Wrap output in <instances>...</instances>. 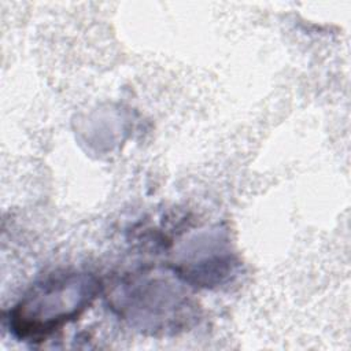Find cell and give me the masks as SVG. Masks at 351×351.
<instances>
[{"label":"cell","instance_id":"cell-1","mask_svg":"<svg viewBox=\"0 0 351 351\" xmlns=\"http://www.w3.org/2000/svg\"><path fill=\"white\" fill-rule=\"evenodd\" d=\"M90 274H53L40 282L10 311L12 333L25 341H44L53 332L78 318L99 293Z\"/></svg>","mask_w":351,"mask_h":351}]
</instances>
